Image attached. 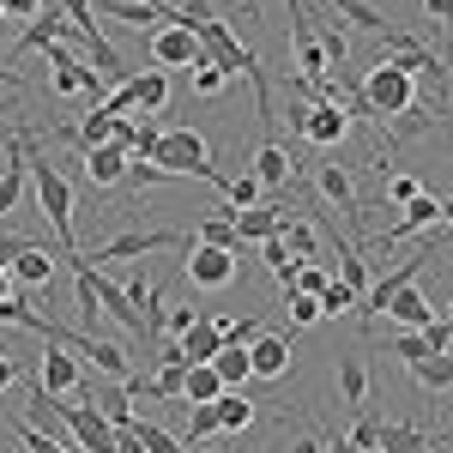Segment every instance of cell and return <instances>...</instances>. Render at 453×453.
Here are the masks:
<instances>
[{
    "label": "cell",
    "instance_id": "7bdbcfd3",
    "mask_svg": "<svg viewBox=\"0 0 453 453\" xmlns=\"http://www.w3.org/2000/svg\"><path fill=\"white\" fill-rule=\"evenodd\" d=\"M423 345H429V350H453V326L441 320V314H435V320L423 326Z\"/></svg>",
    "mask_w": 453,
    "mask_h": 453
},
{
    "label": "cell",
    "instance_id": "ba28073f",
    "mask_svg": "<svg viewBox=\"0 0 453 453\" xmlns=\"http://www.w3.org/2000/svg\"><path fill=\"white\" fill-rule=\"evenodd\" d=\"M357 164H339V157H326L320 170H314V188H320V200L326 206H339L350 224H363V200H357V181H350Z\"/></svg>",
    "mask_w": 453,
    "mask_h": 453
},
{
    "label": "cell",
    "instance_id": "277c9868",
    "mask_svg": "<svg viewBox=\"0 0 453 453\" xmlns=\"http://www.w3.org/2000/svg\"><path fill=\"white\" fill-rule=\"evenodd\" d=\"M157 248H194V236H181V230H121L115 242L91 248L85 260H91V266H104V260H145V254H157Z\"/></svg>",
    "mask_w": 453,
    "mask_h": 453
},
{
    "label": "cell",
    "instance_id": "9f6ffc18",
    "mask_svg": "<svg viewBox=\"0 0 453 453\" xmlns=\"http://www.w3.org/2000/svg\"><path fill=\"white\" fill-rule=\"evenodd\" d=\"M0 25H6V19H0Z\"/></svg>",
    "mask_w": 453,
    "mask_h": 453
},
{
    "label": "cell",
    "instance_id": "ffe728a7",
    "mask_svg": "<svg viewBox=\"0 0 453 453\" xmlns=\"http://www.w3.org/2000/svg\"><path fill=\"white\" fill-rule=\"evenodd\" d=\"M381 453H435V435L423 423H381Z\"/></svg>",
    "mask_w": 453,
    "mask_h": 453
},
{
    "label": "cell",
    "instance_id": "5b68a950",
    "mask_svg": "<svg viewBox=\"0 0 453 453\" xmlns=\"http://www.w3.org/2000/svg\"><path fill=\"white\" fill-rule=\"evenodd\" d=\"M188 279H194V290H230V284L242 279V254H236V248L194 242L188 248Z\"/></svg>",
    "mask_w": 453,
    "mask_h": 453
},
{
    "label": "cell",
    "instance_id": "2e32d148",
    "mask_svg": "<svg viewBox=\"0 0 453 453\" xmlns=\"http://www.w3.org/2000/svg\"><path fill=\"white\" fill-rule=\"evenodd\" d=\"M254 175H260V188H266V200H273L284 181H290V151H284L279 140H260V151H254Z\"/></svg>",
    "mask_w": 453,
    "mask_h": 453
},
{
    "label": "cell",
    "instance_id": "74e56055",
    "mask_svg": "<svg viewBox=\"0 0 453 453\" xmlns=\"http://www.w3.org/2000/svg\"><path fill=\"white\" fill-rule=\"evenodd\" d=\"M284 309H290V320H296V326H314V320H320V303H314V296H303V290H290V296H284Z\"/></svg>",
    "mask_w": 453,
    "mask_h": 453
},
{
    "label": "cell",
    "instance_id": "4fadbf2b",
    "mask_svg": "<svg viewBox=\"0 0 453 453\" xmlns=\"http://www.w3.org/2000/svg\"><path fill=\"white\" fill-rule=\"evenodd\" d=\"M55 260H61V254H49L42 242H31L19 260H12V266H6V273H12V284H19V290H42V284L55 279Z\"/></svg>",
    "mask_w": 453,
    "mask_h": 453
},
{
    "label": "cell",
    "instance_id": "db71d44e",
    "mask_svg": "<svg viewBox=\"0 0 453 453\" xmlns=\"http://www.w3.org/2000/svg\"><path fill=\"white\" fill-rule=\"evenodd\" d=\"M441 320H448V326H453V296H448V309H441Z\"/></svg>",
    "mask_w": 453,
    "mask_h": 453
},
{
    "label": "cell",
    "instance_id": "83f0119b",
    "mask_svg": "<svg viewBox=\"0 0 453 453\" xmlns=\"http://www.w3.org/2000/svg\"><path fill=\"white\" fill-rule=\"evenodd\" d=\"M260 260H266V273L279 279V290L290 296V290H296V266H303V260H296V254H290L279 236H273V242H260Z\"/></svg>",
    "mask_w": 453,
    "mask_h": 453
},
{
    "label": "cell",
    "instance_id": "ab89813d",
    "mask_svg": "<svg viewBox=\"0 0 453 453\" xmlns=\"http://www.w3.org/2000/svg\"><path fill=\"white\" fill-rule=\"evenodd\" d=\"M200 320V309H188V303H175V309H164V339H181L188 326Z\"/></svg>",
    "mask_w": 453,
    "mask_h": 453
},
{
    "label": "cell",
    "instance_id": "f1b7e54d",
    "mask_svg": "<svg viewBox=\"0 0 453 453\" xmlns=\"http://www.w3.org/2000/svg\"><path fill=\"white\" fill-rule=\"evenodd\" d=\"M12 435H19V448H25V453H79V448H67L61 435H49V429H36L31 418H12Z\"/></svg>",
    "mask_w": 453,
    "mask_h": 453
},
{
    "label": "cell",
    "instance_id": "8d00e7d4",
    "mask_svg": "<svg viewBox=\"0 0 453 453\" xmlns=\"http://www.w3.org/2000/svg\"><path fill=\"white\" fill-rule=\"evenodd\" d=\"M418 194H423L418 175H387V200H393V206H411Z\"/></svg>",
    "mask_w": 453,
    "mask_h": 453
},
{
    "label": "cell",
    "instance_id": "7dc6e473",
    "mask_svg": "<svg viewBox=\"0 0 453 453\" xmlns=\"http://www.w3.org/2000/svg\"><path fill=\"white\" fill-rule=\"evenodd\" d=\"M19 381V363H12V357H6V350H0V393H6V387Z\"/></svg>",
    "mask_w": 453,
    "mask_h": 453
},
{
    "label": "cell",
    "instance_id": "836d02e7",
    "mask_svg": "<svg viewBox=\"0 0 453 453\" xmlns=\"http://www.w3.org/2000/svg\"><path fill=\"white\" fill-rule=\"evenodd\" d=\"M345 441H350V448H363V453H381V418H369V411H363V418L345 429Z\"/></svg>",
    "mask_w": 453,
    "mask_h": 453
},
{
    "label": "cell",
    "instance_id": "b9f144b4",
    "mask_svg": "<svg viewBox=\"0 0 453 453\" xmlns=\"http://www.w3.org/2000/svg\"><path fill=\"white\" fill-rule=\"evenodd\" d=\"M423 12L441 25V36H448V55H453V0H423Z\"/></svg>",
    "mask_w": 453,
    "mask_h": 453
},
{
    "label": "cell",
    "instance_id": "6da1fadb",
    "mask_svg": "<svg viewBox=\"0 0 453 453\" xmlns=\"http://www.w3.org/2000/svg\"><path fill=\"white\" fill-rule=\"evenodd\" d=\"M357 104H363V121H375V134H387L399 115H411L418 109V85H411V73L393 67V61H375V67L357 79Z\"/></svg>",
    "mask_w": 453,
    "mask_h": 453
},
{
    "label": "cell",
    "instance_id": "52a82bcc",
    "mask_svg": "<svg viewBox=\"0 0 453 453\" xmlns=\"http://www.w3.org/2000/svg\"><path fill=\"white\" fill-rule=\"evenodd\" d=\"M79 381H85V363L67 345H42V357H36V387L61 399V393H79Z\"/></svg>",
    "mask_w": 453,
    "mask_h": 453
},
{
    "label": "cell",
    "instance_id": "603a6c76",
    "mask_svg": "<svg viewBox=\"0 0 453 453\" xmlns=\"http://www.w3.org/2000/svg\"><path fill=\"white\" fill-rule=\"evenodd\" d=\"M175 345H181V357H188V363H211V357L224 350V339H218L211 314H200V320H194V326H188V333H181Z\"/></svg>",
    "mask_w": 453,
    "mask_h": 453
},
{
    "label": "cell",
    "instance_id": "5bb4252c",
    "mask_svg": "<svg viewBox=\"0 0 453 453\" xmlns=\"http://www.w3.org/2000/svg\"><path fill=\"white\" fill-rule=\"evenodd\" d=\"M279 218H284V206L279 200H266V206H254V211H236V242H273L279 236Z\"/></svg>",
    "mask_w": 453,
    "mask_h": 453
},
{
    "label": "cell",
    "instance_id": "60d3db41",
    "mask_svg": "<svg viewBox=\"0 0 453 453\" xmlns=\"http://www.w3.org/2000/svg\"><path fill=\"white\" fill-rule=\"evenodd\" d=\"M326 284H333V273H326V266H296V290H303V296H320Z\"/></svg>",
    "mask_w": 453,
    "mask_h": 453
},
{
    "label": "cell",
    "instance_id": "ee69618b",
    "mask_svg": "<svg viewBox=\"0 0 453 453\" xmlns=\"http://www.w3.org/2000/svg\"><path fill=\"white\" fill-rule=\"evenodd\" d=\"M393 357H405V363H418V357H429V345H423V333H399V339H393Z\"/></svg>",
    "mask_w": 453,
    "mask_h": 453
},
{
    "label": "cell",
    "instance_id": "9c48e42d",
    "mask_svg": "<svg viewBox=\"0 0 453 453\" xmlns=\"http://www.w3.org/2000/svg\"><path fill=\"white\" fill-rule=\"evenodd\" d=\"M290 357H296V345H290V333H279V326H260V339L248 345V363H254L260 381H284L290 375Z\"/></svg>",
    "mask_w": 453,
    "mask_h": 453
},
{
    "label": "cell",
    "instance_id": "f5cc1de1",
    "mask_svg": "<svg viewBox=\"0 0 453 453\" xmlns=\"http://www.w3.org/2000/svg\"><path fill=\"white\" fill-rule=\"evenodd\" d=\"M441 224H448V230H453V200H441Z\"/></svg>",
    "mask_w": 453,
    "mask_h": 453
},
{
    "label": "cell",
    "instance_id": "ac0fdd59",
    "mask_svg": "<svg viewBox=\"0 0 453 453\" xmlns=\"http://www.w3.org/2000/svg\"><path fill=\"white\" fill-rule=\"evenodd\" d=\"M224 393H230V387L218 381L211 363H188V375H181V399H188V405H218Z\"/></svg>",
    "mask_w": 453,
    "mask_h": 453
},
{
    "label": "cell",
    "instance_id": "1f68e13d",
    "mask_svg": "<svg viewBox=\"0 0 453 453\" xmlns=\"http://www.w3.org/2000/svg\"><path fill=\"white\" fill-rule=\"evenodd\" d=\"M194 79V97H224V85H230V73L218 67V61H200V67H188Z\"/></svg>",
    "mask_w": 453,
    "mask_h": 453
},
{
    "label": "cell",
    "instance_id": "e0dca14e",
    "mask_svg": "<svg viewBox=\"0 0 453 453\" xmlns=\"http://www.w3.org/2000/svg\"><path fill=\"white\" fill-rule=\"evenodd\" d=\"M97 303H104L109 320H121L127 333H140V339H145V314L134 309V303H127V290H121L115 279H104V273H97Z\"/></svg>",
    "mask_w": 453,
    "mask_h": 453
},
{
    "label": "cell",
    "instance_id": "f907efd6",
    "mask_svg": "<svg viewBox=\"0 0 453 453\" xmlns=\"http://www.w3.org/2000/svg\"><path fill=\"white\" fill-rule=\"evenodd\" d=\"M6 296H12V273L0 266V303H6Z\"/></svg>",
    "mask_w": 453,
    "mask_h": 453
},
{
    "label": "cell",
    "instance_id": "f546056e",
    "mask_svg": "<svg viewBox=\"0 0 453 453\" xmlns=\"http://www.w3.org/2000/svg\"><path fill=\"white\" fill-rule=\"evenodd\" d=\"M218 429H230V435L254 429V399H248V393H224V399H218Z\"/></svg>",
    "mask_w": 453,
    "mask_h": 453
},
{
    "label": "cell",
    "instance_id": "30bf717a",
    "mask_svg": "<svg viewBox=\"0 0 453 453\" xmlns=\"http://www.w3.org/2000/svg\"><path fill=\"white\" fill-rule=\"evenodd\" d=\"M435 224H441V194H429V188H423L418 200L399 211V224H387L381 236H375V248H399L405 236H418V230H435Z\"/></svg>",
    "mask_w": 453,
    "mask_h": 453
},
{
    "label": "cell",
    "instance_id": "f35d334b",
    "mask_svg": "<svg viewBox=\"0 0 453 453\" xmlns=\"http://www.w3.org/2000/svg\"><path fill=\"white\" fill-rule=\"evenodd\" d=\"M42 6H49V0H0V19H6V25H31Z\"/></svg>",
    "mask_w": 453,
    "mask_h": 453
},
{
    "label": "cell",
    "instance_id": "816d5d0a",
    "mask_svg": "<svg viewBox=\"0 0 453 453\" xmlns=\"http://www.w3.org/2000/svg\"><path fill=\"white\" fill-rule=\"evenodd\" d=\"M12 134H19V127H12V121H0V145H12Z\"/></svg>",
    "mask_w": 453,
    "mask_h": 453
},
{
    "label": "cell",
    "instance_id": "7402d4cb",
    "mask_svg": "<svg viewBox=\"0 0 453 453\" xmlns=\"http://www.w3.org/2000/svg\"><path fill=\"white\" fill-rule=\"evenodd\" d=\"M339 393H345V405H369V363H363V350H339Z\"/></svg>",
    "mask_w": 453,
    "mask_h": 453
},
{
    "label": "cell",
    "instance_id": "d6a6232c",
    "mask_svg": "<svg viewBox=\"0 0 453 453\" xmlns=\"http://www.w3.org/2000/svg\"><path fill=\"white\" fill-rule=\"evenodd\" d=\"M164 181H170V175L157 170L151 157H127V181H121V188H134V194H145V188H164Z\"/></svg>",
    "mask_w": 453,
    "mask_h": 453
},
{
    "label": "cell",
    "instance_id": "484cf974",
    "mask_svg": "<svg viewBox=\"0 0 453 453\" xmlns=\"http://www.w3.org/2000/svg\"><path fill=\"white\" fill-rule=\"evenodd\" d=\"M411 375H418V387H429V393H441V387H453V350H429V357H418V363H405Z\"/></svg>",
    "mask_w": 453,
    "mask_h": 453
},
{
    "label": "cell",
    "instance_id": "c3c4849f",
    "mask_svg": "<svg viewBox=\"0 0 453 453\" xmlns=\"http://www.w3.org/2000/svg\"><path fill=\"white\" fill-rule=\"evenodd\" d=\"M326 453H363V448H350L345 435H333V441H326Z\"/></svg>",
    "mask_w": 453,
    "mask_h": 453
},
{
    "label": "cell",
    "instance_id": "8992f818",
    "mask_svg": "<svg viewBox=\"0 0 453 453\" xmlns=\"http://www.w3.org/2000/svg\"><path fill=\"white\" fill-rule=\"evenodd\" d=\"M206 61V49H200V36L194 25H157L151 31V67H200Z\"/></svg>",
    "mask_w": 453,
    "mask_h": 453
},
{
    "label": "cell",
    "instance_id": "8fae6325",
    "mask_svg": "<svg viewBox=\"0 0 453 453\" xmlns=\"http://www.w3.org/2000/svg\"><path fill=\"white\" fill-rule=\"evenodd\" d=\"M333 12H345L357 31H375V36H387V49H405V42H418L411 31H399V25H387V12L375 6V0H333Z\"/></svg>",
    "mask_w": 453,
    "mask_h": 453
},
{
    "label": "cell",
    "instance_id": "3957f363",
    "mask_svg": "<svg viewBox=\"0 0 453 453\" xmlns=\"http://www.w3.org/2000/svg\"><path fill=\"white\" fill-rule=\"evenodd\" d=\"M151 164L164 175H200V181H224V170H218V157H211V145L194 134V127H164V140H157V151H151Z\"/></svg>",
    "mask_w": 453,
    "mask_h": 453
},
{
    "label": "cell",
    "instance_id": "d4e9b609",
    "mask_svg": "<svg viewBox=\"0 0 453 453\" xmlns=\"http://www.w3.org/2000/svg\"><path fill=\"white\" fill-rule=\"evenodd\" d=\"M211 369H218V381L230 387V393H242V381H254V363H248V345H224L211 357Z\"/></svg>",
    "mask_w": 453,
    "mask_h": 453
},
{
    "label": "cell",
    "instance_id": "4dcf8cb0",
    "mask_svg": "<svg viewBox=\"0 0 453 453\" xmlns=\"http://www.w3.org/2000/svg\"><path fill=\"white\" fill-rule=\"evenodd\" d=\"M127 435H140L145 453H188V448L170 435V429H164V423H151V418H134V423H127Z\"/></svg>",
    "mask_w": 453,
    "mask_h": 453
},
{
    "label": "cell",
    "instance_id": "d590c367",
    "mask_svg": "<svg viewBox=\"0 0 453 453\" xmlns=\"http://www.w3.org/2000/svg\"><path fill=\"white\" fill-rule=\"evenodd\" d=\"M314 303H320V314H357V309H363V303H357V296H350V290H345L339 279L326 284V290H320Z\"/></svg>",
    "mask_w": 453,
    "mask_h": 453
},
{
    "label": "cell",
    "instance_id": "11a10c76",
    "mask_svg": "<svg viewBox=\"0 0 453 453\" xmlns=\"http://www.w3.org/2000/svg\"><path fill=\"white\" fill-rule=\"evenodd\" d=\"M0 61H6V25H0Z\"/></svg>",
    "mask_w": 453,
    "mask_h": 453
},
{
    "label": "cell",
    "instance_id": "7a4b0ae2",
    "mask_svg": "<svg viewBox=\"0 0 453 453\" xmlns=\"http://www.w3.org/2000/svg\"><path fill=\"white\" fill-rule=\"evenodd\" d=\"M31 194H36V211L55 230V254H79V236H73V181L36 145H31Z\"/></svg>",
    "mask_w": 453,
    "mask_h": 453
},
{
    "label": "cell",
    "instance_id": "d6986e66",
    "mask_svg": "<svg viewBox=\"0 0 453 453\" xmlns=\"http://www.w3.org/2000/svg\"><path fill=\"white\" fill-rule=\"evenodd\" d=\"M279 242L290 248L303 266H314V254H320V230H314V224H303L296 211H284V218H279Z\"/></svg>",
    "mask_w": 453,
    "mask_h": 453
},
{
    "label": "cell",
    "instance_id": "cb8c5ba5",
    "mask_svg": "<svg viewBox=\"0 0 453 453\" xmlns=\"http://www.w3.org/2000/svg\"><path fill=\"white\" fill-rule=\"evenodd\" d=\"M194 242H206V248H236V254H242V242H236V211L218 206L211 218H200V224H194Z\"/></svg>",
    "mask_w": 453,
    "mask_h": 453
},
{
    "label": "cell",
    "instance_id": "f6af8a7d",
    "mask_svg": "<svg viewBox=\"0 0 453 453\" xmlns=\"http://www.w3.org/2000/svg\"><path fill=\"white\" fill-rule=\"evenodd\" d=\"M25 236H12V230H0V266H12V260H19V254H25Z\"/></svg>",
    "mask_w": 453,
    "mask_h": 453
},
{
    "label": "cell",
    "instance_id": "681fc988",
    "mask_svg": "<svg viewBox=\"0 0 453 453\" xmlns=\"http://www.w3.org/2000/svg\"><path fill=\"white\" fill-rule=\"evenodd\" d=\"M290 453H326V448H320L314 435H303V441H296V448H290Z\"/></svg>",
    "mask_w": 453,
    "mask_h": 453
},
{
    "label": "cell",
    "instance_id": "9a60e30c",
    "mask_svg": "<svg viewBox=\"0 0 453 453\" xmlns=\"http://www.w3.org/2000/svg\"><path fill=\"white\" fill-rule=\"evenodd\" d=\"M387 314L405 326V333H423L429 320H435V309H429V296H423L418 284H405V290H393V303H387Z\"/></svg>",
    "mask_w": 453,
    "mask_h": 453
},
{
    "label": "cell",
    "instance_id": "e575fe53",
    "mask_svg": "<svg viewBox=\"0 0 453 453\" xmlns=\"http://www.w3.org/2000/svg\"><path fill=\"white\" fill-rule=\"evenodd\" d=\"M181 411H188V441L218 435V405H181Z\"/></svg>",
    "mask_w": 453,
    "mask_h": 453
},
{
    "label": "cell",
    "instance_id": "7c38bea8",
    "mask_svg": "<svg viewBox=\"0 0 453 453\" xmlns=\"http://www.w3.org/2000/svg\"><path fill=\"white\" fill-rule=\"evenodd\" d=\"M127 157H134V151H121V145L109 140V145H97V151H85L79 164H85V181H91L97 194H109V188L127 181Z\"/></svg>",
    "mask_w": 453,
    "mask_h": 453
},
{
    "label": "cell",
    "instance_id": "bcb514c9",
    "mask_svg": "<svg viewBox=\"0 0 453 453\" xmlns=\"http://www.w3.org/2000/svg\"><path fill=\"white\" fill-rule=\"evenodd\" d=\"M115 453H145L140 435H127V429H115Z\"/></svg>",
    "mask_w": 453,
    "mask_h": 453
},
{
    "label": "cell",
    "instance_id": "44dd1931",
    "mask_svg": "<svg viewBox=\"0 0 453 453\" xmlns=\"http://www.w3.org/2000/svg\"><path fill=\"white\" fill-rule=\"evenodd\" d=\"M218 194H224V206H230V211H254V206H266V188H260V175H254V170L224 175V181H218Z\"/></svg>",
    "mask_w": 453,
    "mask_h": 453
},
{
    "label": "cell",
    "instance_id": "4316f807",
    "mask_svg": "<svg viewBox=\"0 0 453 453\" xmlns=\"http://www.w3.org/2000/svg\"><path fill=\"white\" fill-rule=\"evenodd\" d=\"M0 320H6V326H25V333H36V339H49V333H55V320H49V314H36L31 296H6V303H0Z\"/></svg>",
    "mask_w": 453,
    "mask_h": 453
}]
</instances>
